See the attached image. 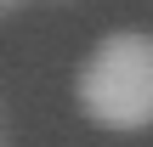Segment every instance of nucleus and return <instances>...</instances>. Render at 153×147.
Instances as JSON below:
<instances>
[{"label":"nucleus","mask_w":153,"mask_h":147,"mask_svg":"<svg viewBox=\"0 0 153 147\" xmlns=\"http://www.w3.org/2000/svg\"><path fill=\"white\" fill-rule=\"evenodd\" d=\"M74 96L85 108L91 125L102 130H148L153 125V34L142 28H119L108 40H97V51L85 57Z\"/></svg>","instance_id":"1"},{"label":"nucleus","mask_w":153,"mask_h":147,"mask_svg":"<svg viewBox=\"0 0 153 147\" xmlns=\"http://www.w3.org/2000/svg\"><path fill=\"white\" fill-rule=\"evenodd\" d=\"M17 6H23V0H0V11H17Z\"/></svg>","instance_id":"2"}]
</instances>
